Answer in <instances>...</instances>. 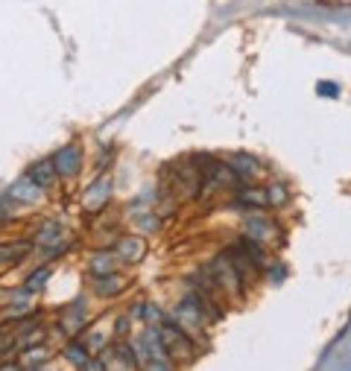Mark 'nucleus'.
Instances as JSON below:
<instances>
[{
    "instance_id": "f257e3e1",
    "label": "nucleus",
    "mask_w": 351,
    "mask_h": 371,
    "mask_svg": "<svg viewBox=\"0 0 351 371\" xmlns=\"http://www.w3.org/2000/svg\"><path fill=\"white\" fill-rule=\"evenodd\" d=\"M205 272L211 275V281L217 284L223 292H231V296H240L243 292V278H240V272L234 269V263H231V258L228 255H220V258H214L208 266H205Z\"/></svg>"
},
{
    "instance_id": "f03ea898",
    "label": "nucleus",
    "mask_w": 351,
    "mask_h": 371,
    "mask_svg": "<svg viewBox=\"0 0 351 371\" xmlns=\"http://www.w3.org/2000/svg\"><path fill=\"white\" fill-rule=\"evenodd\" d=\"M56 167H58V175H73L82 164V149L76 144H65L62 149L56 152Z\"/></svg>"
},
{
    "instance_id": "7ed1b4c3",
    "label": "nucleus",
    "mask_w": 351,
    "mask_h": 371,
    "mask_svg": "<svg viewBox=\"0 0 351 371\" xmlns=\"http://www.w3.org/2000/svg\"><path fill=\"white\" fill-rule=\"evenodd\" d=\"M238 205H246V210H261L269 205V193L266 187H240Z\"/></svg>"
},
{
    "instance_id": "20e7f679",
    "label": "nucleus",
    "mask_w": 351,
    "mask_h": 371,
    "mask_svg": "<svg viewBox=\"0 0 351 371\" xmlns=\"http://www.w3.org/2000/svg\"><path fill=\"white\" fill-rule=\"evenodd\" d=\"M228 167L238 172V179H255V175L261 172V164L252 158V155H246V152L231 155V158H228Z\"/></svg>"
},
{
    "instance_id": "39448f33",
    "label": "nucleus",
    "mask_w": 351,
    "mask_h": 371,
    "mask_svg": "<svg viewBox=\"0 0 351 371\" xmlns=\"http://www.w3.org/2000/svg\"><path fill=\"white\" fill-rule=\"evenodd\" d=\"M30 179L38 184V187H50L56 179H58V167H56V161H38V164H32V170H30Z\"/></svg>"
},
{
    "instance_id": "423d86ee",
    "label": "nucleus",
    "mask_w": 351,
    "mask_h": 371,
    "mask_svg": "<svg viewBox=\"0 0 351 371\" xmlns=\"http://www.w3.org/2000/svg\"><path fill=\"white\" fill-rule=\"evenodd\" d=\"M38 196H42V187H38L30 175L9 187V199H18V202H35Z\"/></svg>"
},
{
    "instance_id": "0eeeda50",
    "label": "nucleus",
    "mask_w": 351,
    "mask_h": 371,
    "mask_svg": "<svg viewBox=\"0 0 351 371\" xmlns=\"http://www.w3.org/2000/svg\"><path fill=\"white\" fill-rule=\"evenodd\" d=\"M243 231L249 234L252 240H269L276 228H272V222H269L266 217H249V220L243 222Z\"/></svg>"
},
{
    "instance_id": "6e6552de",
    "label": "nucleus",
    "mask_w": 351,
    "mask_h": 371,
    "mask_svg": "<svg viewBox=\"0 0 351 371\" xmlns=\"http://www.w3.org/2000/svg\"><path fill=\"white\" fill-rule=\"evenodd\" d=\"M240 249L246 251V258L252 260V263H255L258 269L266 263V258H264V249L258 246V240H252V237H246V240H240Z\"/></svg>"
},
{
    "instance_id": "1a4fd4ad",
    "label": "nucleus",
    "mask_w": 351,
    "mask_h": 371,
    "mask_svg": "<svg viewBox=\"0 0 351 371\" xmlns=\"http://www.w3.org/2000/svg\"><path fill=\"white\" fill-rule=\"evenodd\" d=\"M68 360L73 363V365H88V354H85V345H80V342H70L68 345Z\"/></svg>"
},
{
    "instance_id": "9d476101",
    "label": "nucleus",
    "mask_w": 351,
    "mask_h": 371,
    "mask_svg": "<svg viewBox=\"0 0 351 371\" xmlns=\"http://www.w3.org/2000/svg\"><path fill=\"white\" fill-rule=\"evenodd\" d=\"M266 193H269V205H284V202H287V196H290L287 187H284L281 182L269 184V187H266Z\"/></svg>"
},
{
    "instance_id": "9b49d317",
    "label": "nucleus",
    "mask_w": 351,
    "mask_h": 371,
    "mask_svg": "<svg viewBox=\"0 0 351 371\" xmlns=\"http://www.w3.org/2000/svg\"><path fill=\"white\" fill-rule=\"evenodd\" d=\"M58 234H62L58 222H47L42 231H38V243H53V240H58Z\"/></svg>"
},
{
    "instance_id": "f8f14e48",
    "label": "nucleus",
    "mask_w": 351,
    "mask_h": 371,
    "mask_svg": "<svg viewBox=\"0 0 351 371\" xmlns=\"http://www.w3.org/2000/svg\"><path fill=\"white\" fill-rule=\"evenodd\" d=\"M123 289V281L117 278V275H111V278H103V284H100V292H106V296H117V292Z\"/></svg>"
},
{
    "instance_id": "ddd939ff",
    "label": "nucleus",
    "mask_w": 351,
    "mask_h": 371,
    "mask_svg": "<svg viewBox=\"0 0 351 371\" xmlns=\"http://www.w3.org/2000/svg\"><path fill=\"white\" fill-rule=\"evenodd\" d=\"M27 251V246H4L0 249V260H18Z\"/></svg>"
},
{
    "instance_id": "4468645a",
    "label": "nucleus",
    "mask_w": 351,
    "mask_h": 371,
    "mask_svg": "<svg viewBox=\"0 0 351 371\" xmlns=\"http://www.w3.org/2000/svg\"><path fill=\"white\" fill-rule=\"evenodd\" d=\"M47 278H50V269H42V272H35V275L30 278V284H27L24 289H27V292H32V289H42Z\"/></svg>"
},
{
    "instance_id": "2eb2a0df",
    "label": "nucleus",
    "mask_w": 351,
    "mask_h": 371,
    "mask_svg": "<svg viewBox=\"0 0 351 371\" xmlns=\"http://www.w3.org/2000/svg\"><path fill=\"white\" fill-rule=\"evenodd\" d=\"M126 255H135V260L141 258V251H144V246H141V240H123V246H121Z\"/></svg>"
},
{
    "instance_id": "dca6fc26",
    "label": "nucleus",
    "mask_w": 351,
    "mask_h": 371,
    "mask_svg": "<svg viewBox=\"0 0 351 371\" xmlns=\"http://www.w3.org/2000/svg\"><path fill=\"white\" fill-rule=\"evenodd\" d=\"M316 91H319L322 96H331V100H334V96H340V85H334V82H319Z\"/></svg>"
},
{
    "instance_id": "f3484780",
    "label": "nucleus",
    "mask_w": 351,
    "mask_h": 371,
    "mask_svg": "<svg viewBox=\"0 0 351 371\" xmlns=\"http://www.w3.org/2000/svg\"><path fill=\"white\" fill-rule=\"evenodd\" d=\"M149 371H170V365H167L164 360H152V365H149Z\"/></svg>"
},
{
    "instance_id": "a211bd4d",
    "label": "nucleus",
    "mask_w": 351,
    "mask_h": 371,
    "mask_svg": "<svg viewBox=\"0 0 351 371\" xmlns=\"http://www.w3.org/2000/svg\"><path fill=\"white\" fill-rule=\"evenodd\" d=\"M9 217V205H6V196H0V220Z\"/></svg>"
},
{
    "instance_id": "6ab92c4d",
    "label": "nucleus",
    "mask_w": 351,
    "mask_h": 371,
    "mask_svg": "<svg viewBox=\"0 0 351 371\" xmlns=\"http://www.w3.org/2000/svg\"><path fill=\"white\" fill-rule=\"evenodd\" d=\"M0 371H21V365H18V363H9V365H4Z\"/></svg>"
}]
</instances>
